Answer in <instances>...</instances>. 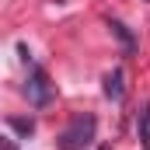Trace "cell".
<instances>
[{"label":"cell","instance_id":"cell-1","mask_svg":"<svg viewBox=\"0 0 150 150\" xmlns=\"http://www.w3.org/2000/svg\"><path fill=\"white\" fill-rule=\"evenodd\" d=\"M94 133H98V119H94V115H74V119L63 126L56 147L59 150H84V147H91Z\"/></svg>","mask_w":150,"mask_h":150},{"label":"cell","instance_id":"cell-2","mask_svg":"<svg viewBox=\"0 0 150 150\" xmlns=\"http://www.w3.org/2000/svg\"><path fill=\"white\" fill-rule=\"evenodd\" d=\"M25 94H28V101H32L35 108H45V105L52 101V84H49V77H45V70H42V67H35V70L28 74Z\"/></svg>","mask_w":150,"mask_h":150},{"label":"cell","instance_id":"cell-3","mask_svg":"<svg viewBox=\"0 0 150 150\" xmlns=\"http://www.w3.org/2000/svg\"><path fill=\"white\" fill-rule=\"evenodd\" d=\"M122 94H126V84H122V70L115 67L112 74H105V98H112V101H122Z\"/></svg>","mask_w":150,"mask_h":150},{"label":"cell","instance_id":"cell-4","mask_svg":"<svg viewBox=\"0 0 150 150\" xmlns=\"http://www.w3.org/2000/svg\"><path fill=\"white\" fill-rule=\"evenodd\" d=\"M136 133H140L143 147H150V105H143L140 115H136Z\"/></svg>","mask_w":150,"mask_h":150},{"label":"cell","instance_id":"cell-5","mask_svg":"<svg viewBox=\"0 0 150 150\" xmlns=\"http://www.w3.org/2000/svg\"><path fill=\"white\" fill-rule=\"evenodd\" d=\"M108 28H112L115 35H119V42H122V49H126V52H133V45H136V38H133L129 32H126V25H122V21H108Z\"/></svg>","mask_w":150,"mask_h":150},{"label":"cell","instance_id":"cell-6","mask_svg":"<svg viewBox=\"0 0 150 150\" xmlns=\"http://www.w3.org/2000/svg\"><path fill=\"white\" fill-rule=\"evenodd\" d=\"M7 126H14V129H21V133H32V129H35L32 119H7Z\"/></svg>","mask_w":150,"mask_h":150},{"label":"cell","instance_id":"cell-7","mask_svg":"<svg viewBox=\"0 0 150 150\" xmlns=\"http://www.w3.org/2000/svg\"><path fill=\"white\" fill-rule=\"evenodd\" d=\"M0 143H4V150H14V140H11V136H4Z\"/></svg>","mask_w":150,"mask_h":150},{"label":"cell","instance_id":"cell-8","mask_svg":"<svg viewBox=\"0 0 150 150\" xmlns=\"http://www.w3.org/2000/svg\"><path fill=\"white\" fill-rule=\"evenodd\" d=\"M98 150H112V147H98Z\"/></svg>","mask_w":150,"mask_h":150}]
</instances>
